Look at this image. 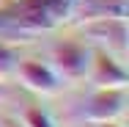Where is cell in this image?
I'll return each instance as SVG.
<instances>
[{
  "instance_id": "obj_1",
  "label": "cell",
  "mask_w": 129,
  "mask_h": 127,
  "mask_svg": "<svg viewBox=\"0 0 129 127\" xmlns=\"http://www.w3.org/2000/svg\"><path fill=\"white\" fill-rule=\"evenodd\" d=\"M80 0H14L0 8V30L33 36L60 25L77 11Z\"/></svg>"
},
{
  "instance_id": "obj_2",
  "label": "cell",
  "mask_w": 129,
  "mask_h": 127,
  "mask_svg": "<svg viewBox=\"0 0 129 127\" xmlns=\"http://www.w3.org/2000/svg\"><path fill=\"white\" fill-rule=\"evenodd\" d=\"M52 64H55L52 69L58 72V77L82 80L91 66V50L80 42H58L52 47Z\"/></svg>"
},
{
  "instance_id": "obj_3",
  "label": "cell",
  "mask_w": 129,
  "mask_h": 127,
  "mask_svg": "<svg viewBox=\"0 0 129 127\" xmlns=\"http://www.w3.org/2000/svg\"><path fill=\"white\" fill-rule=\"evenodd\" d=\"M124 105H126V88H99L85 105V119L93 124L115 122L124 113Z\"/></svg>"
},
{
  "instance_id": "obj_4",
  "label": "cell",
  "mask_w": 129,
  "mask_h": 127,
  "mask_svg": "<svg viewBox=\"0 0 129 127\" xmlns=\"http://www.w3.org/2000/svg\"><path fill=\"white\" fill-rule=\"evenodd\" d=\"M88 77L96 88H126L129 75L126 69L104 50L91 52V66H88Z\"/></svg>"
},
{
  "instance_id": "obj_5",
  "label": "cell",
  "mask_w": 129,
  "mask_h": 127,
  "mask_svg": "<svg viewBox=\"0 0 129 127\" xmlns=\"http://www.w3.org/2000/svg\"><path fill=\"white\" fill-rule=\"evenodd\" d=\"M19 80H22V86L30 88V91H39V94H44V97H50L55 94L58 88H60V77L58 72L47 66V64H41V61H19L17 64V69H14Z\"/></svg>"
},
{
  "instance_id": "obj_6",
  "label": "cell",
  "mask_w": 129,
  "mask_h": 127,
  "mask_svg": "<svg viewBox=\"0 0 129 127\" xmlns=\"http://www.w3.org/2000/svg\"><path fill=\"white\" fill-rule=\"evenodd\" d=\"M82 30L91 36V39H96V42H102L107 47H113V50L124 52L126 50V20H118V17H99V20H88Z\"/></svg>"
},
{
  "instance_id": "obj_7",
  "label": "cell",
  "mask_w": 129,
  "mask_h": 127,
  "mask_svg": "<svg viewBox=\"0 0 129 127\" xmlns=\"http://www.w3.org/2000/svg\"><path fill=\"white\" fill-rule=\"evenodd\" d=\"M80 11H82L85 20H99V17H118V20H126L129 3L126 0H82Z\"/></svg>"
},
{
  "instance_id": "obj_8",
  "label": "cell",
  "mask_w": 129,
  "mask_h": 127,
  "mask_svg": "<svg viewBox=\"0 0 129 127\" xmlns=\"http://www.w3.org/2000/svg\"><path fill=\"white\" fill-rule=\"evenodd\" d=\"M17 64H19V52H17V47L8 44V42H0V80H6L8 75H14Z\"/></svg>"
},
{
  "instance_id": "obj_9",
  "label": "cell",
  "mask_w": 129,
  "mask_h": 127,
  "mask_svg": "<svg viewBox=\"0 0 129 127\" xmlns=\"http://www.w3.org/2000/svg\"><path fill=\"white\" fill-rule=\"evenodd\" d=\"M22 127H55V124H52V119L47 116V111H41L39 105H30V108H25V113H22Z\"/></svg>"
},
{
  "instance_id": "obj_10",
  "label": "cell",
  "mask_w": 129,
  "mask_h": 127,
  "mask_svg": "<svg viewBox=\"0 0 129 127\" xmlns=\"http://www.w3.org/2000/svg\"><path fill=\"white\" fill-rule=\"evenodd\" d=\"M3 127H22V124H19V122H11V119H6V122H3Z\"/></svg>"
},
{
  "instance_id": "obj_11",
  "label": "cell",
  "mask_w": 129,
  "mask_h": 127,
  "mask_svg": "<svg viewBox=\"0 0 129 127\" xmlns=\"http://www.w3.org/2000/svg\"><path fill=\"white\" fill-rule=\"evenodd\" d=\"M99 127H118V124H113V122H102Z\"/></svg>"
}]
</instances>
